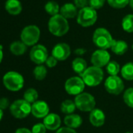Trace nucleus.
Returning <instances> with one entry per match:
<instances>
[{
	"instance_id": "obj_1",
	"label": "nucleus",
	"mask_w": 133,
	"mask_h": 133,
	"mask_svg": "<svg viewBox=\"0 0 133 133\" xmlns=\"http://www.w3.org/2000/svg\"><path fill=\"white\" fill-rule=\"evenodd\" d=\"M48 28L52 35L57 37H61L68 32L69 24L66 18L60 14H57L49 19Z\"/></svg>"
},
{
	"instance_id": "obj_2",
	"label": "nucleus",
	"mask_w": 133,
	"mask_h": 133,
	"mask_svg": "<svg viewBox=\"0 0 133 133\" xmlns=\"http://www.w3.org/2000/svg\"><path fill=\"white\" fill-rule=\"evenodd\" d=\"M103 71L97 66H89L81 76L85 84L90 87L99 85L103 79Z\"/></svg>"
},
{
	"instance_id": "obj_3",
	"label": "nucleus",
	"mask_w": 133,
	"mask_h": 133,
	"mask_svg": "<svg viewBox=\"0 0 133 133\" xmlns=\"http://www.w3.org/2000/svg\"><path fill=\"white\" fill-rule=\"evenodd\" d=\"M114 40V39L112 38L110 33L103 28H97L92 35V42L98 48H99V49L106 50L110 49Z\"/></svg>"
},
{
	"instance_id": "obj_4",
	"label": "nucleus",
	"mask_w": 133,
	"mask_h": 133,
	"mask_svg": "<svg viewBox=\"0 0 133 133\" xmlns=\"http://www.w3.org/2000/svg\"><path fill=\"white\" fill-rule=\"evenodd\" d=\"M5 87L12 92H17L21 90L24 85V79L23 76L16 71L7 72L3 78Z\"/></svg>"
},
{
	"instance_id": "obj_5",
	"label": "nucleus",
	"mask_w": 133,
	"mask_h": 133,
	"mask_svg": "<svg viewBox=\"0 0 133 133\" xmlns=\"http://www.w3.org/2000/svg\"><path fill=\"white\" fill-rule=\"evenodd\" d=\"M10 110L14 117L23 119L31 113V104L25 99H17L10 105Z\"/></svg>"
},
{
	"instance_id": "obj_6",
	"label": "nucleus",
	"mask_w": 133,
	"mask_h": 133,
	"mask_svg": "<svg viewBox=\"0 0 133 133\" xmlns=\"http://www.w3.org/2000/svg\"><path fill=\"white\" fill-rule=\"evenodd\" d=\"M97 21V13L96 10L90 6L85 7L79 10L77 17V22L84 28L92 26Z\"/></svg>"
},
{
	"instance_id": "obj_7",
	"label": "nucleus",
	"mask_w": 133,
	"mask_h": 133,
	"mask_svg": "<svg viewBox=\"0 0 133 133\" xmlns=\"http://www.w3.org/2000/svg\"><path fill=\"white\" fill-rule=\"evenodd\" d=\"M75 103L77 109L83 112H91L96 107L95 98L88 92H82L76 96Z\"/></svg>"
},
{
	"instance_id": "obj_8",
	"label": "nucleus",
	"mask_w": 133,
	"mask_h": 133,
	"mask_svg": "<svg viewBox=\"0 0 133 133\" xmlns=\"http://www.w3.org/2000/svg\"><path fill=\"white\" fill-rule=\"evenodd\" d=\"M40 29L35 25L25 27L21 34V39L27 46L35 45L39 40Z\"/></svg>"
},
{
	"instance_id": "obj_9",
	"label": "nucleus",
	"mask_w": 133,
	"mask_h": 133,
	"mask_svg": "<svg viewBox=\"0 0 133 133\" xmlns=\"http://www.w3.org/2000/svg\"><path fill=\"white\" fill-rule=\"evenodd\" d=\"M85 84L82 78L78 76L71 77L66 81L64 88L66 92L71 96H78L83 92Z\"/></svg>"
},
{
	"instance_id": "obj_10",
	"label": "nucleus",
	"mask_w": 133,
	"mask_h": 133,
	"mask_svg": "<svg viewBox=\"0 0 133 133\" xmlns=\"http://www.w3.org/2000/svg\"><path fill=\"white\" fill-rule=\"evenodd\" d=\"M105 89L107 92L113 95H119L124 89V85L121 78L117 76H109L104 83Z\"/></svg>"
},
{
	"instance_id": "obj_11",
	"label": "nucleus",
	"mask_w": 133,
	"mask_h": 133,
	"mask_svg": "<svg viewBox=\"0 0 133 133\" xmlns=\"http://www.w3.org/2000/svg\"><path fill=\"white\" fill-rule=\"evenodd\" d=\"M48 57L47 49L42 45H35L30 51L31 60L38 65H42L45 63Z\"/></svg>"
},
{
	"instance_id": "obj_12",
	"label": "nucleus",
	"mask_w": 133,
	"mask_h": 133,
	"mask_svg": "<svg viewBox=\"0 0 133 133\" xmlns=\"http://www.w3.org/2000/svg\"><path fill=\"white\" fill-rule=\"evenodd\" d=\"M110 59V55L105 49H97L91 56V63H92V66L99 68L107 66L109 63Z\"/></svg>"
},
{
	"instance_id": "obj_13",
	"label": "nucleus",
	"mask_w": 133,
	"mask_h": 133,
	"mask_svg": "<svg viewBox=\"0 0 133 133\" xmlns=\"http://www.w3.org/2000/svg\"><path fill=\"white\" fill-rule=\"evenodd\" d=\"M71 47L66 43H58L56 44L52 50V56L55 57L57 60L63 61L68 59L71 55Z\"/></svg>"
},
{
	"instance_id": "obj_14",
	"label": "nucleus",
	"mask_w": 133,
	"mask_h": 133,
	"mask_svg": "<svg viewBox=\"0 0 133 133\" xmlns=\"http://www.w3.org/2000/svg\"><path fill=\"white\" fill-rule=\"evenodd\" d=\"M31 114L37 118H45L49 114V105L43 100H37L31 104Z\"/></svg>"
},
{
	"instance_id": "obj_15",
	"label": "nucleus",
	"mask_w": 133,
	"mask_h": 133,
	"mask_svg": "<svg viewBox=\"0 0 133 133\" xmlns=\"http://www.w3.org/2000/svg\"><path fill=\"white\" fill-rule=\"evenodd\" d=\"M43 124L45 128L50 131H55L59 128L61 124L60 117L54 113L49 114L43 120Z\"/></svg>"
},
{
	"instance_id": "obj_16",
	"label": "nucleus",
	"mask_w": 133,
	"mask_h": 133,
	"mask_svg": "<svg viewBox=\"0 0 133 133\" xmlns=\"http://www.w3.org/2000/svg\"><path fill=\"white\" fill-rule=\"evenodd\" d=\"M106 116L103 110L98 108H95L89 114L90 123L95 127H101L105 123Z\"/></svg>"
},
{
	"instance_id": "obj_17",
	"label": "nucleus",
	"mask_w": 133,
	"mask_h": 133,
	"mask_svg": "<svg viewBox=\"0 0 133 133\" xmlns=\"http://www.w3.org/2000/svg\"><path fill=\"white\" fill-rule=\"evenodd\" d=\"M60 15L64 18L73 19L78 15L77 7L73 3H66L60 7Z\"/></svg>"
},
{
	"instance_id": "obj_18",
	"label": "nucleus",
	"mask_w": 133,
	"mask_h": 133,
	"mask_svg": "<svg viewBox=\"0 0 133 133\" xmlns=\"http://www.w3.org/2000/svg\"><path fill=\"white\" fill-rule=\"evenodd\" d=\"M63 121H64L65 125L68 128L75 129V128H79L82 125V118L78 114H69V115H66Z\"/></svg>"
},
{
	"instance_id": "obj_19",
	"label": "nucleus",
	"mask_w": 133,
	"mask_h": 133,
	"mask_svg": "<svg viewBox=\"0 0 133 133\" xmlns=\"http://www.w3.org/2000/svg\"><path fill=\"white\" fill-rule=\"evenodd\" d=\"M6 11L11 15H17L22 11V6L18 0H7L5 5Z\"/></svg>"
},
{
	"instance_id": "obj_20",
	"label": "nucleus",
	"mask_w": 133,
	"mask_h": 133,
	"mask_svg": "<svg viewBox=\"0 0 133 133\" xmlns=\"http://www.w3.org/2000/svg\"><path fill=\"white\" fill-rule=\"evenodd\" d=\"M88 68L87 62L81 57H77L72 61V69L73 71L79 75L80 76L82 75V74L85 71V70Z\"/></svg>"
},
{
	"instance_id": "obj_21",
	"label": "nucleus",
	"mask_w": 133,
	"mask_h": 133,
	"mask_svg": "<svg viewBox=\"0 0 133 133\" xmlns=\"http://www.w3.org/2000/svg\"><path fill=\"white\" fill-rule=\"evenodd\" d=\"M111 51L116 55L121 56L124 54L128 50V44L123 40H114V42L110 47Z\"/></svg>"
},
{
	"instance_id": "obj_22",
	"label": "nucleus",
	"mask_w": 133,
	"mask_h": 133,
	"mask_svg": "<svg viewBox=\"0 0 133 133\" xmlns=\"http://www.w3.org/2000/svg\"><path fill=\"white\" fill-rule=\"evenodd\" d=\"M10 49L14 55L21 56L27 51V45L21 41H16L10 45Z\"/></svg>"
},
{
	"instance_id": "obj_23",
	"label": "nucleus",
	"mask_w": 133,
	"mask_h": 133,
	"mask_svg": "<svg viewBox=\"0 0 133 133\" xmlns=\"http://www.w3.org/2000/svg\"><path fill=\"white\" fill-rule=\"evenodd\" d=\"M121 74L123 78L127 81L133 80V62L125 63L121 70Z\"/></svg>"
},
{
	"instance_id": "obj_24",
	"label": "nucleus",
	"mask_w": 133,
	"mask_h": 133,
	"mask_svg": "<svg viewBox=\"0 0 133 133\" xmlns=\"http://www.w3.org/2000/svg\"><path fill=\"white\" fill-rule=\"evenodd\" d=\"M76 105L75 102H73L71 99H66L64 100L60 106V110L62 113L65 114L66 115H69L74 114V112L76 110Z\"/></svg>"
},
{
	"instance_id": "obj_25",
	"label": "nucleus",
	"mask_w": 133,
	"mask_h": 133,
	"mask_svg": "<svg viewBox=\"0 0 133 133\" xmlns=\"http://www.w3.org/2000/svg\"><path fill=\"white\" fill-rule=\"evenodd\" d=\"M122 28L128 33L133 32V14H128L124 16L122 20Z\"/></svg>"
},
{
	"instance_id": "obj_26",
	"label": "nucleus",
	"mask_w": 133,
	"mask_h": 133,
	"mask_svg": "<svg viewBox=\"0 0 133 133\" xmlns=\"http://www.w3.org/2000/svg\"><path fill=\"white\" fill-rule=\"evenodd\" d=\"M38 93L37 90H35L33 88H30L24 92V99H25L27 102L30 103L31 104L36 102L38 100Z\"/></svg>"
},
{
	"instance_id": "obj_27",
	"label": "nucleus",
	"mask_w": 133,
	"mask_h": 133,
	"mask_svg": "<svg viewBox=\"0 0 133 133\" xmlns=\"http://www.w3.org/2000/svg\"><path fill=\"white\" fill-rule=\"evenodd\" d=\"M33 75H34L35 78L38 81H42V80L45 79L47 75L46 68L42 64L38 65L33 71Z\"/></svg>"
},
{
	"instance_id": "obj_28",
	"label": "nucleus",
	"mask_w": 133,
	"mask_h": 133,
	"mask_svg": "<svg viewBox=\"0 0 133 133\" xmlns=\"http://www.w3.org/2000/svg\"><path fill=\"white\" fill-rule=\"evenodd\" d=\"M45 10L52 17L59 14L58 13L59 12L60 9L59 6L58 5L57 3L54 2V1H49L48 2L45 6Z\"/></svg>"
},
{
	"instance_id": "obj_29",
	"label": "nucleus",
	"mask_w": 133,
	"mask_h": 133,
	"mask_svg": "<svg viewBox=\"0 0 133 133\" xmlns=\"http://www.w3.org/2000/svg\"><path fill=\"white\" fill-rule=\"evenodd\" d=\"M106 68L110 76H117L120 72V65L116 61H110Z\"/></svg>"
},
{
	"instance_id": "obj_30",
	"label": "nucleus",
	"mask_w": 133,
	"mask_h": 133,
	"mask_svg": "<svg viewBox=\"0 0 133 133\" xmlns=\"http://www.w3.org/2000/svg\"><path fill=\"white\" fill-rule=\"evenodd\" d=\"M123 99L127 106L133 108V88H129L124 92Z\"/></svg>"
},
{
	"instance_id": "obj_31",
	"label": "nucleus",
	"mask_w": 133,
	"mask_h": 133,
	"mask_svg": "<svg viewBox=\"0 0 133 133\" xmlns=\"http://www.w3.org/2000/svg\"><path fill=\"white\" fill-rule=\"evenodd\" d=\"M107 3L113 8L122 9L129 4V0H107Z\"/></svg>"
},
{
	"instance_id": "obj_32",
	"label": "nucleus",
	"mask_w": 133,
	"mask_h": 133,
	"mask_svg": "<svg viewBox=\"0 0 133 133\" xmlns=\"http://www.w3.org/2000/svg\"><path fill=\"white\" fill-rule=\"evenodd\" d=\"M106 0H89V5L94 10H98L104 6Z\"/></svg>"
},
{
	"instance_id": "obj_33",
	"label": "nucleus",
	"mask_w": 133,
	"mask_h": 133,
	"mask_svg": "<svg viewBox=\"0 0 133 133\" xmlns=\"http://www.w3.org/2000/svg\"><path fill=\"white\" fill-rule=\"evenodd\" d=\"M46 128L43 123H38L35 124L31 129L32 133H45L46 132Z\"/></svg>"
},
{
	"instance_id": "obj_34",
	"label": "nucleus",
	"mask_w": 133,
	"mask_h": 133,
	"mask_svg": "<svg viewBox=\"0 0 133 133\" xmlns=\"http://www.w3.org/2000/svg\"><path fill=\"white\" fill-rule=\"evenodd\" d=\"M74 4L77 8L83 9L89 5V0H74Z\"/></svg>"
},
{
	"instance_id": "obj_35",
	"label": "nucleus",
	"mask_w": 133,
	"mask_h": 133,
	"mask_svg": "<svg viewBox=\"0 0 133 133\" xmlns=\"http://www.w3.org/2000/svg\"><path fill=\"white\" fill-rule=\"evenodd\" d=\"M57 61L58 60L55 57H53L52 56H50L47 58V59L45 61V64L48 68H54V66L57 64Z\"/></svg>"
},
{
	"instance_id": "obj_36",
	"label": "nucleus",
	"mask_w": 133,
	"mask_h": 133,
	"mask_svg": "<svg viewBox=\"0 0 133 133\" xmlns=\"http://www.w3.org/2000/svg\"><path fill=\"white\" fill-rule=\"evenodd\" d=\"M9 107H10V100L7 98L3 97L0 99V109L3 110L7 109Z\"/></svg>"
},
{
	"instance_id": "obj_37",
	"label": "nucleus",
	"mask_w": 133,
	"mask_h": 133,
	"mask_svg": "<svg viewBox=\"0 0 133 133\" xmlns=\"http://www.w3.org/2000/svg\"><path fill=\"white\" fill-rule=\"evenodd\" d=\"M56 133H77V132L75 129L68 127H63V128H59Z\"/></svg>"
},
{
	"instance_id": "obj_38",
	"label": "nucleus",
	"mask_w": 133,
	"mask_h": 133,
	"mask_svg": "<svg viewBox=\"0 0 133 133\" xmlns=\"http://www.w3.org/2000/svg\"><path fill=\"white\" fill-rule=\"evenodd\" d=\"M74 52H75V54H76L78 56H82L86 52V49L84 48H78V49H75Z\"/></svg>"
},
{
	"instance_id": "obj_39",
	"label": "nucleus",
	"mask_w": 133,
	"mask_h": 133,
	"mask_svg": "<svg viewBox=\"0 0 133 133\" xmlns=\"http://www.w3.org/2000/svg\"><path fill=\"white\" fill-rule=\"evenodd\" d=\"M15 133H32V132L28 128H20L17 129V131H15Z\"/></svg>"
},
{
	"instance_id": "obj_40",
	"label": "nucleus",
	"mask_w": 133,
	"mask_h": 133,
	"mask_svg": "<svg viewBox=\"0 0 133 133\" xmlns=\"http://www.w3.org/2000/svg\"><path fill=\"white\" fill-rule=\"evenodd\" d=\"M3 46L0 45V63L3 61Z\"/></svg>"
},
{
	"instance_id": "obj_41",
	"label": "nucleus",
	"mask_w": 133,
	"mask_h": 133,
	"mask_svg": "<svg viewBox=\"0 0 133 133\" xmlns=\"http://www.w3.org/2000/svg\"><path fill=\"white\" fill-rule=\"evenodd\" d=\"M3 110L0 109V121L3 119Z\"/></svg>"
},
{
	"instance_id": "obj_42",
	"label": "nucleus",
	"mask_w": 133,
	"mask_h": 133,
	"mask_svg": "<svg viewBox=\"0 0 133 133\" xmlns=\"http://www.w3.org/2000/svg\"><path fill=\"white\" fill-rule=\"evenodd\" d=\"M129 6H130V7L132 9V10H133V0H129V4H128Z\"/></svg>"
},
{
	"instance_id": "obj_43",
	"label": "nucleus",
	"mask_w": 133,
	"mask_h": 133,
	"mask_svg": "<svg viewBox=\"0 0 133 133\" xmlns=\"http://www.w3.org/2000/svg\"><path fill=\"white\" fill-rule=\"evenodd\" d=\"M126 133H133V132H131V131H128V132H126Z\"/></svg>"
},
{
	"instance_id": "obj_44",
	"label": "nucleus",
	"mask_w": 133,
	"mask_h": 133,
	"mask_svg": "<svg viewBox=\"0 0 133 133\" xmlns=\"http://www.w3.org/2000/svg\"><path fill=\"white\" fill-rule=\"evenodd\" d=\"M132 50H133V45H132Z\"/></svg>"
}]
</instances>
